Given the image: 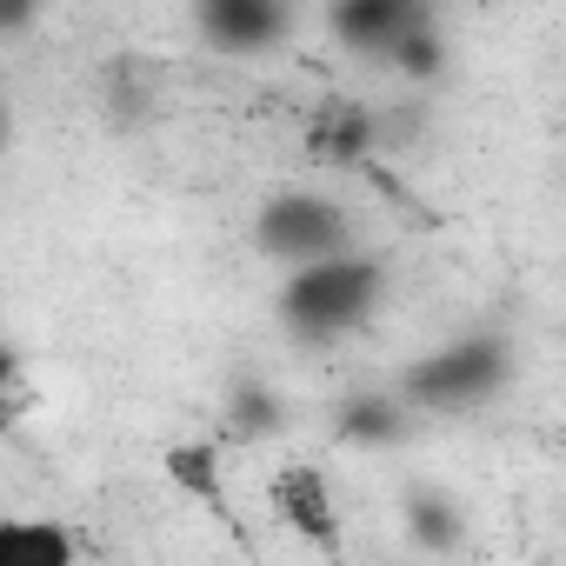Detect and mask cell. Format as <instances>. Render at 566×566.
<instances>
[{
  "mask_svg": "<svg viewBox=\"0 0 566 566\" xmlns=\"http://www.w3.org/2000/svg\"><path fill=\"white\" fill-rule=\"evenodd\" d=\"M380 294H387L380 253L354 247V253H334L321 266H301V273L280 280V321H287L301 340H340V334L374 321Z\"/></svg>",
  "mask_w": 566,
  "mask_h": 566,
  "instance_id": "1",
  "label": "cell"
},
{
  "mask_svg": "<svg viewBox=\"0 0 566 566\" xmlns=\"http://www.w3.org/2000/svg\"><path fill=\"white\" fill-rule=\"evenodd\" d=\"M506 380H513L506 340L467 334V340H447V347L407 360L400 380H394V394L407 400V413H473L493 394H506Z\"/></svg>",
  "mask_w": 566,
  "mask_h": 566,
  "instance_id": "2",
  "label": "cell"
},
{
  "mask_svg": "<svg viewBox=\"0 0 566 566\" xmlns=\"http://www.w3.org/2000/svg\"><path fill=\"white\" fill-rule=\"evenodd\" d=\"M253 253H266L273 266H321L334 253H354V220L334 193H314V187H287V193H273L260 200L253 213Z\"/></svg>",
  "mask_w": 566,
  "mask_h": 566,
  "instance_id": "3",
  "label": "cell"
},
{
  "mask_svg": "<svg viewBox=\"0 0 566 566\" xmlns=\"http://www.w3.org/2000/svg\"><path fill=\"white\" fill-rule=\"evenodd\" d=\"M266 500H273L280 526L301 533L314 553H327V559L340 553V500H334V480L321 467H280L273 486H266Z\"/></svg>",
  "mask_w": 566,
  "mask_h": 566,
  "instance_id": "4",
  "label": "cell"
},
{
  "mask_svg": "<svg viewBox=\"0 0 566 566\" xmlns=\"http://www.w3.org/2000/svg\"><path fill=\"white\" fill-rule=\"evenodd\" d=\"M193 28L207 34V48L220 54H266L287 41L294 14L280 8V0H200L193 8Z\"/></svg>",
  "mask_w": 566,
  "mask_h": 566,
  "instance_id": "5",
  "label": "cell"
},
{
  "mask_svg": "<svg viewBox=\"0 0 566 566\" xmlns=\"http://www.w3.org/2000/svg\"><path fill=\"white\" fill-rule=\"evenodd\" d=\"M427 14H433V8H420V0H340V8L327 14V28H334V41H340V48L387 61V54H394V41H400L407 28H420Z\"/></svg>",
  "mask_w": 566,
  "mask_h": 566,
  "instance_id": "6",
  "label": "cell"
},
{
  "mask_svg": "<svg viewBox=\"0 0 566 566\" xmlns=\"http://www.w3.org/2000/svg\"><path fill=\"white\" fill-rule=\"evenodd\" d=\"M387 140V127H380V114L374 107H360V101H327L321 114H314V127H307V154L321 160V167H354V160H374V147Z\"/></svg>",
  "mask_w": 566,
  "mask_h": 566,
  "instance_id": "7",
  "label": "cell"
},
{
  "mask_svg": "<svg viewBox=\"0 0 566 566\" xmlns=\"http://www.w3.org/2000/svg\"><path fill=\"white\" fill-rule=\"evenodd\" d=\"M0 566H81V533L54 513H0Z\"/></svg>",
  "mask_w": 566,
  "mask_h": 566,
  "instance_id": "8",
  "label": "cell"
},
{
  "mask_svg": "<svg viewBox=\"0 0 566 566\" xmlns=\"http://www.w3.org/2000/svg\"><path fill=\"white\" fill-rule=\"evenodd\" d=\"M334 433H340L347 447H367V453H380V447H400V440L413 433V413H407V400H400L394 387H367V394L340 400V413H334Z\"/></svg>",
  "mask_w": 566,
  "mask_h": 566,
  "instance_id": "9",
  "label": "cell"
},
{
  "mask_svg": "<svg viewBox=\"0 0 566 566\" xmlns=\"http://www.w3.org/2000/svg\"><path fill=\"white\" fill-rule=\"evenodd\" d=\"M400 520H407L413 546H427V553H453L467 539V506L453 493H440V486H413L407 506H400Z\"/></svg>",
  "mask_w": 566,
  "mask_h": 566,
  "instance_id": "10",
  "label": "cell"
},
{
  "mask_svg": "<svg viewBox=\"0 0 566 566\" xmlns=\"http://www.w3.org/2000/svg\"><path fill=\"white\" fill-rule=\"evenodd\" d=\"M160 473L174 480V493L207 500V506H220V493H227V480H220V440H174L160 453Z\"/></svg>",
  "mask_w": 566,
  "mask_h": 566,
  "instance_id": "11",
  "label": "cell"
},
{
  "mask_svg": "<svg viewBox=\"0 0 566 566\" xmlns=\"http://www.w3.org/2000/svg\"><path fill=\"white\" fill-rule=\"evenodd\" d=\"M227 427H233L240 440H273L280 427H287V400H280L260 374H240V380L227 387Z\"/></svg>",
  "mask_w": 566,
  "mask_h": 566,
  "instance_id": "12",
  "label": "cell"
},
{
  "mask_svg": "<svg viewBox=\"0 0 566 566\" xmlns=\"http://www.w3.org/2000/svg\"><path fill=\"white\" fill-rule=\"evenodd\" d=\"M387 67H394L400 81H440V74H447V34H440V14H427L420 28H407V34L394 41Z\"/></svg>",
  "mask_w": 566,
  "mask_h": 566,
  "instance_id": "13",
  "label": "cell"
},
{
  "mask_svg": "<svg viewBox=\"0 0 566 566\" xmlns=\"http://www.w3.org/2000/svg\"><path fill=\"white\" fill-rule=\"evenodd\" d=\"M14 380H21V360H14L8 347H0V427H8V413H14V407H8V394H14Z\"/></svg>",
  "mask_w": 566,
  "mask_h": 566,
  "instance_id": "14",
  "label": "cell"
},
{
  "mask_svg": "<svg viewBox=\"0 0 566 566\" xmlns=\"http://www.w3.org/2000/svg\"><path fill=\"white\" fill-rule=\"evenodd\" d=\"M14 28H28V8H14V0H0V34H14Z\"/></svg>",
  "mask_w": 566,
  "mask_h": 566,
  "instance_id": "15",
  "label": "cell"
},
{
  "mask_svg": "<svg viewBox=\"0 0 566 566\" xmlns=\"http://www.w3.org/2000/svg\"><path fill=\"white\" fill-rule=\"evenodd\" d=\"M14 147V114H8V101H0V154Z\"/></svg>",
  "mask_w": 566,
  "mask_h": 566,
  "instance_id": "16",
  "label": "cell"
}]
</instances>
